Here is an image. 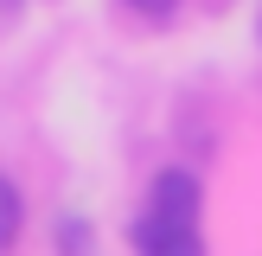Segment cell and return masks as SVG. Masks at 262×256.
Returning <instances> with one entry per match:
<instances>
[{"instance_id": "obj_2", "label": "cell", "mask_w": 262, "mask_h": 256, "mask_svg": "<svg viewBox=\"0 0 262 256\" xmlns=\"http://www.w3.org/2000/svg\"><path fill=\"white\" fill-rule=\"evenodd\" d=\"M135 256H205L199 224H166V218H135Z\"/></svg>"}, {"instance_id": "obj_1", "label": "cell", "mask_w": 262, "mask_h": 256, "mask_svg": "<svg viewBox=\"0 0 262 256\" xmlns=\"http://www.w3.org/2000/svg\"><path fill=\"white\" fill-rule=\"evenodd\" d=\"M199 211H205L199 173H186V166L154 173V186H147V218H166V224H199Z\"/></svg>"}, {"instance_id": "obj_3", "label": "cell", "mask_w": 262, "mask_h": 256, "mask_svg": "<svg viewBox=\"0 0 262 256\" xmlns=\"http://www.w3.org/2000/svg\"><path fill=\"white\" fill-rule=\"evenodd\" d=\"M19 230H26V199H19V186L0 173V250H13Z\"/></svg>"}, {"instance_id": "obj_4", "label": "cell", "mask_w": 262, "mask_h": 256, "mask_svg": "<svg viewBox=\"0 0 262 256\" xmlns=\"http://www.w3.org/2000/svg\"><path fill=\"white\" fill-rule=\"evenodd\" d=\"M128 7H135V13H141V19H166V13H173V7H179V0H128Z\"/></svg>"}]
</instances>
